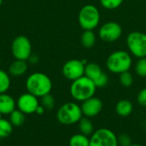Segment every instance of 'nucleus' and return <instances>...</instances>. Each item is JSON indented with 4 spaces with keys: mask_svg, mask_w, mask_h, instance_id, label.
Returning <instances> with one entry per match:
<instances>
[{
    "mask_svg": "<svg viewBox=\"0 0 146 146\" xmlns=\"http://www.w3.org/2000/svg\"><path fill=\"white\" fill-rule=\"evenodd\" d=\"M135 73L140 77H146V57L138 59L135 66Z\"/></svg>",
    "mask_w": 146,
    "mask_h": 146,
    "instance_id": "obj_23",
    "label": "nucleus"
},
{
    "mask_svg": "<svg viewBox=\"0 0 146 146\" xmlns=\"http://www.w3.org/2000/svg\"><path fill=\"white\" fill-rule=\"evenodd\" d=\"M119 81L120 83L125 87V88H129L133 85V77L132 75V73L127 71H124L121 74H119Z\"/></svg>",
    "mask_w": 146,
    "mask_h": 146,
    "instance_id": "obj_24",
    "label": "nucleus"
},
{
    "mask_svg": "<svg viewBox=\"0 0 146 146\" xmlns=\"http://www.w3.org/2000/svg\"><path fill=\"white\" fill-rule=\"evenodd\" d=\"M123 3V0H100V3L103 8L109 10L118 9Z\"/></svg>",
    "mask_w": 146,
    "mask_h": 146,
    "instance_id": "obj_25",
    "label": "nucleus"
},
{
    "mask_svg": "<svg viewBox=\"0 0 146 146\" xmlns=\"http://www.w3.org/2000/svg\"><path fill=\"white\" fill-rule=\"evenodd\" d=\"M103 107V102L99 98L92 96L82 102V105L80 108L83 115L88 118H92L98 115L101 113Z\"/></svg>",
    "mask_w": 146,
    "mask_h": 146,
    "instance_id": "obj_12",
    "label": "nucleus"
},
{
    "mask_svg": "<svg viewBox=\"0 0 146 146\" xmlns=\"http://www.w3.org/2000/svg\"><path fill=\"white\" fill-rule=\"evenodd\" d=\"M81 108L75 102H67L59 108L56 113L57 120L66 126L74 125L82 118Z\"/></svg>",
    "mask_w": 146,
    "mask_h": 146,
    "instance_id": "obj_5",
    "label": "nucleus"
},
{
    "mask_svg": "<svg viewBox=\"0 0 146 146\" xmlns=\"http://www.w3.org/2000/svg\"><path fill=\"white\" fill-rule=\"evenodd\" d=\"M137 102L139 105L143 107H146V87L142 89L139 92L137 96Z\"/></svg>",
    "mask_w": 146,
    "mask_h": 146,
    "instance_id": "obj_29",
    "label": "nucleus"
},
{
    "mask_svg": "<svg viewBox=\"0 0 146 146\" xmlns=\"http://www.w3.org/2000/svg\"><path fill=\"white\" fill-rule=\"evenodd\" d=\"M2 3H3V0H0V7H1V5H2Z\"/></svg>",
    "mask_w": 146,
    "mask_h": 146,
    "instance_id": "obj_33",
    "label": "nucleus"
},
{
    "mask_svg": "<svg viewBox=\"0 0 146 146\" xmlns=\"http://www.w3.org/2000/svg\"><path fill=\"white\" fill-rule=\"evenodd\" d=\"M130 146H143V145H138V144H132Z\"/></svg>",
    "mask_w": 146,
    "mask_h": 146,
    "instance_id": "obj_32",
    "label": "nucleus"
},
{
    "mask_svg": "<svg viewBox=\"0 0 146 146\" xmlns=\"http://www.w3.org/2000/svg\"><path fill=\"white\" fill-rule=\"evenodd\" d=\"M97 87L94 82L85 75L76 80L72 81L70 86L71 96L78 101L84 102L86 99L94 96Z\"/></svg>",
    "mask_w": 146,
    "mask_h": 146,
    "instance_id": "obj_3",
    "label": "nucleus"
},
{
    "mask_svg": "<svg viewBox=\"0 0 146 146\" xmlns=\"http://www.w3.org/2000/svg\"><path fill=\"white\" fill-rule=\"evenodd\" d=\"M16 107L15 99L7 93L0 94V112L2 114H9Z\"/></svg>",
    "mask_w": 146,
    "mask_h": 146,
    "instance_id": "obj_13",
    "label": "nucleus"
},
{
    "mask_svg": "<svg viewBox=\"0 0 146 146\" xmlns=\"http://www.w3.org/2000/svg\"><path fill=\"white\" fill-rule=\"evenodd\" d=\"M69 146H90V139L82 133L74 134L69 139Z\"/></svg>",
    "mask_w": 146,
    "mask_h": 146,
    "instance_id": "obj_20",
    "label": "nucleus"
},
{
    "mask_svg": "<svg viewBox=\"0 0 146 146\" xmlns=\"http://www.w3.org/2000/svg\"><path fill=\"white\" fill-rule=\"evenodd\" d=\"M13 132V125L9 120L0 119V139L9 137Z\"/></svg>",
    "mask_w": 146,
    "mask_h": 146,
    "instance_id": "obj_21",
    "label": "nucleus"
},
{
    "mask_svg": "<svg viewBox=\"0 0 146 146\" xmlns=\"http://www.w3.org/2000/svg\"><path fill=\"white\" fill-rule=\"evenodd\" d=\"M2 115H3V114H2L1 112H0V119H2Z\"/></svg>",
    "mask_w": 146,
    "mask_h": 146,
    "instance_id": "obj_34",
    "label": "nucleus"
},
{
    "mask_svg": "<svg viewBox=\"0 0 146 146\" xmlns=\"http://www.w3.org/2000/svg\"><path fill=\"white\" fill-rule=\"evenodd\" d=\"M133 58L130 52L118 50L111 52L106 60L107 69L114 74H121L131 69Z\"/></svg>",
    "mask_w": 146,
    "mask_h": 146,
    "instance_id": "obj_2",
    "label": "nucleus"
},
{
    "mask_svg": "<svg viewBox=\"0 0 146 146\" xmlns=\"http://www.w3.org/2000/svg\"><path fill=\"white\" fill-rule=\"evenodd\" d=\"M26 88L27 92L38 98L50 93L52 89V82L46 74L43 72H34L27 77L26 80Z\"/></svg>",
    "mask_w": 146,
    "mask_h": 146,
    "instance_id": "obj_1",
    "label": "nucleus"
},
{
    "mask_svg": "<svg viewBox=\"0 0 146 146\" xmlns=\"http://www.w3.org/2000/svg\"><path fill=\"white\" fill-rule=\"evenodd\" d=\"M108 83H109V77H108L107 74H105V73H104L98 80H96L94 82L97 88H104L108 84Z\"/></svg>",
    "mask_w": 146,
    "mask_h": 146,
    "instance_id": "obj_28",
    "label": "nucleus"
},
{
    "mask_svg": "<svg viewBox=\"0 0 146 146\" xmlns=\"http://www.w3.org/2000/svg\"><path fill=\"white\" fill-rule=\"evenodd\" d=\"M127 46L131 55L137 59L146 57V34L133 31L127 36Z\"/></svg>",
    "mask_w": 146,
    "mask_h": 146,
    "instance_id": "obj_6",
    "label": "nucleus"
},
{
    "mask_svg": "<svg viewBox=\"0 0 146 146\" xmlns=\"http://www.w3.org/2000/svg\"><path fill=\"white\" fill-rule=\"evenodd\" d=\"M133 109V103L127 99H123L119 101L115 105V112L121 117H127L129 116Z\"/></svg>",
    "mask_w": 146,
    "mask_h": 146,
    "instance_id": "obj_16",
    "label": "nucleus"
},
{
    "mask_svg": "<svg viewBox=\"0 0 146 146\" xmlns=\"http://www.w3.org/2000/svg\"><path fill=\"white\" fill-rule=\"evenodd\" d=\"M27 68V60L15 59L9 66V74L12 77H21L26 73Z\"/></svg>",
    "mask_w": 146,
    "mask_h": 146,
    "instance_id": "obj_14",
    "label": "nucleus"
},
{
    "mask_svg": "<svg viewBox=\"0 0 146 146\" xmlns=\"http://www.w3.org/2000/svg\"><path fill=\"white\" fill-rule=\"evenodd\" d=\"M90 146H119L117 136L108 128H100L92 134Z\"/></svg>",
    "mask_w": 146,
    "mask_h": 146,
    "instance_id": "obj_9",
    "label": "nucleus"
},
{
    "mask_svg": "<svg viewBox=\"0 0 146 146\" xmlns=\"http://www.w3.org/2000/svg\"><path fill=\"white\" fill-rule=\"evenodd\" d=\"M11 53L15 59L27 60L32 55V44L25 35L16 36L11 44Z\"/></svg>",
    "mask_w": 146,
    "mask_h": 146,
    "instance_id": "obj_7",
    "label": "nucleus"
},
{
    "mask_svg": "<svg viewBox=\"0 0 146 146\" xmlns=\"http://www.w3.org/2000/svg\"><path fill=\"white\" fill-rule=\"evenodd\" d=\"M27 60H28L29 62H31L32 64H36V63H38V58L37 55L32 53V55L29 57V59H28Z\"/></svg>",
    "mask_w": 146,
    "mask_h": 146,
    "instance_id": "obj_30",
    "label": "nucleus"
},
{
    "mask_svg": "<svg viewBox=\"0 0 146 146\" xmlns=\"http://www.w3.org/2000/svg\"><path fill=\"white\" fill-rule=\"evenodd\" d=\"M97 41V37L93 30H84L80 37V43L85 48H92Z\"/></svg>",
    "mask_w": 146,
    "mask_h": 146,
    "instance_id": "obj_17",
    "label": "nucleus"
},
{
    "mask_svg": "<svg viewBox=\"0 0 146 146\" xmlns=\"http://www.w3.org/2000/svg\"><path fill=\"white\" fill-rule=\"evenodd\" d=\"M86 61L80 59H70L62 66V75L70 81L76 80L85 75V66Z\"/></svg>",
    "mask_w": 146,
    "mask_h": 146,
    "instance_id": "obj_10",
    "label": "nucleus"
},
{
    "mask_svg": "<svg viewBox=\"0 0 146 146\" xmlns=\"http://www.w3.org/2000/svg\"><path fill=\"white\" fill-rule=\"evenodd\" d=\"M104 72L103 71L100 65H98L97 63L90 62L86 63L85 66V76L92 79L93 82L98 80Z\"/></svg>",
    "mask_w": 146,
    "mask_h": 146,
    "instance_id": "obj_15",
    "label": "nucleus"
},
{
    "mask_svg": "<svg viewBox=\"0 0 146 146\" xmlns=\"http://www.w3.org/2000/svg\"><path fill=\"white\" fill-rule=\"evenodd\" d=\"M26 114L19 109H15L9 114V121L13 126H21L26 120Z\"/></svg>",
    "mask_w": 146,
    "mask_h": 146,
    "instance_id": "obj_19",
    "label": "nucleus"
},
{
    "mask_svg": "<svg viewBox=\"0 0 146 146\" xmlns=\"http://www.w3.org/2000/svg\"><path fill=\"white\" fill-rule=\"evenodd\" d=\"M100 12L93 4L84 5L78 15V22L83 30H94L100 22Z\"/></svg>",
    "mask_w": 146,
    "mask_h": 146,
    "instance_id": "obj_4",
    "label": "nucleus"
},
{
    "mask_svg": "<svg viewBox=\"0 0 146 146\" xmlns=\"http://www.w3.org/2000/svg\"><path fill=\"white\" fill-rule=\"evenodd\" d=\"M117 139L118 145L120 146H130L132 145V139L128 134L122 133L119 137H117Z\"/></svg>",
    "mask_w": 146,
    "mask_h": 146,
    "instance_id": "obj_27",
    "label": "nucleus"
},
{
    "mask_svg": "<svg viewBox=\"0 0 146 146\" xmlns=\"http://www.w3.org/2000/svg\"><path fill=\"white\" fill-rule=\"evenodd\" d=\"M122 35L121 26L115 21L104 22L98 30V36L101 40L106 43H113L118 40Z\"/></svg>",
    "mask_w": 146,
    "mask_h": 146,
    "instance_id": "obj_8",
    "label": "nucleus"
},
{
    "mask_svg": "<svg viewBox=\"0 0 146 146\" xmlns=\"http://www.w3.org/2000/svg\"><path fill=\"white\" fill-rule=\"evenodd\" d=\"M10 87V77L9 73L0 70V94L6 93Z\"/></svg>",
    "mask_w": 146,
    "mask_h": 146,
    "instance_id": "obj_22",
    "label": "nucleus"
},
{
    "mask_svg": "<svg viewBox=\"0 0 146 146\" xmlns=\"http://www.w3.org/2000/svg\"><path fill=\"white\" fill-rule=\"evenodd\" d=\"M0 62H1V59H0Z\"/></svg>",
    "mask_w": 146,
    "mask_h": 146,
    "instance_id": "obj_35",
    "label": "nucleus"
},
{
    "mask_svg": "<svg viewBox=\"0 0 146 146\" xmlns=\"http://www.w3.org/2000/svg\"><path fill=\"white\" fill-rule=\"evenodd\" d=\"M44 111H45L44 108L41 104H39V106H38V107L37 108V109H36L35 114H38V115H41V114H43L44 113Z\"/></svg>",
    "mask_w": 146,
    "mask_h": 146,
    "instance_id": "obj_31",
    "label": "nucleus"
},
{
    "mask_svg": "<svg viewBox=\"0 0 146 146\" xmlns=\"http://www.w3.org/2000/svg\"><path fill=\"white\" fill-rule=\"evenodd\" d=\"M79 128L80 131V133L86 135V136H89L92 135L94 133V126L92 122L91 121V120L88 117H82L80 121H79Z\"/></svg>",
    "mask_w": 146,
    "mask_h": 146,
    "instance_id": "obj_18",
    "label": "nucleus"
},
{
    "mask_svg": "<svg viewBox=\"0 0 146 146\" xmlns=\"http://www.w3.org/2000/svg\"><path fill=\"white\" fill-rule=\"evenodd\" d=\"M41 105L44 108V109L51 110L55 107V99L53 96L50 94H47L41 97Z\"/></svg>",
    "mask_w": 146,
    "mask_h": 146,
    "instance_id": "obj_26",
    "label": "nucleus"
},
{
    "mask_svg": "<svg viewBox=\"0 0 146 146\" xmlns=\"http://www.w3.org/2000/svg\"><path fill=\"white\" fill-rule=\"evenodd\" d=\"M38 106L39 102L38 97L29 92L21 95L16 101V107L25 114L35 113Z\"/></svg>",
    "mask_w": 146,
    "mask_h": 146,
    "instance_id": "obj_11",
    "label": "nucleus"
}]
</instances>
